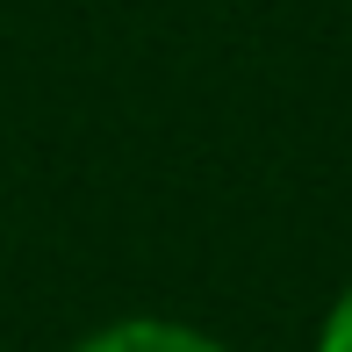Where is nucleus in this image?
Wrapping results in <instances>:
<instances>
[{"instance_id":"nucleus-2","label":"nucleus","mask_w":352,"mask_h":352,"mask_svg":"<svg viewBox=\"0 0 352 352\" xmlns=\"http://www.w3.org/2000/svg\"><path fill=\"white\" fill-rule=\"evenodd\" d=\"M316 352H352V287L338 302H331V316H324V338H316Z\"/></svg>"},{"instance_id":"nucleus-1","label":"nucleus","mask_w":352,"mask_h":352,"mask_svg":"<svg viewBox=\"0 0 352 352\" xmlns=\"http://www.w3.org/2000/svg\"><path fill=\"white\" fill-rule=\"evenodd\" d=\"M79 352H223L209 331L195 324H166V316H122V324L94 331Z\"/></svg>"}]
</instances>
